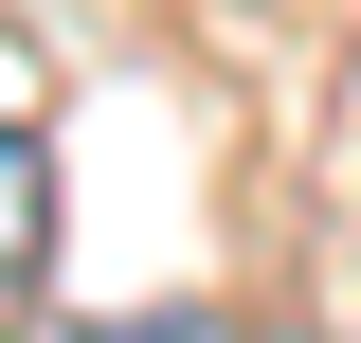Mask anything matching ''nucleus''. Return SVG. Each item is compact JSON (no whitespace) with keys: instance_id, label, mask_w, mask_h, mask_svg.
I'll return each mask as SVG.
<instances>
[{"instance_id":"obj_1","label":"nucleus","mask_w":361,"mask_h":343,"mask_svg":"<svg viewBox=\"0 0 361 343\" xmlns=\"http://www.w3.org/2000/svg\"><path fill=\"white\" fill-rule=\"evenodd\" d=\"M37 253H54V163H37V127H0V307L37 289Z\"/></svg>"},{"instance_id":"obj_2","label":"nucleus","mask_w":361,"mask_h":343,"mask_svg":"<svg viewBox=\"0 0 361 343\" xmlns=\"http://www.w3.org/2000/svg\"><path fill=\"white\" fill-rule=\"evenodd\" d=\"M54 343H217L199 307H127V325H54Z\"/></svg>"},{"instance_id":"obj_3","label":"nucleus","mask_w":361,"mask_h":343,"mask_svg":"<svg viewBox=\"0 0 361 343\" xmlns=\"http://www.w3.org/2000/svg\"><path fill=\"white\" fill-rule=\"evenodd\" d=\"M271 343H307V325H271Z\"/></svg>"}]
</instances>
